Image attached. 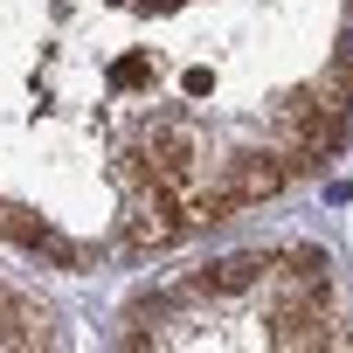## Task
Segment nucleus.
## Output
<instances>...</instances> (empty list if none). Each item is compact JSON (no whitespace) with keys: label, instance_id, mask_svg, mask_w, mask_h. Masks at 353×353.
Here are the masks:
<instances>
[{"label":"nucleus","instance_id":"nucleus-1","mask_svg":"<svg viewBox=\"0 0 353 353\" xmlns=\"http://www.w3.org/2000/svg\"><path fill=\"white\" fill-rule=\"evenodd\" d=\"M118 236H125V250H173L188 236V222H181V201H173V188H159V181H132V194H125V215H118Z\"/></svg>","mask_w":353,"mask_h":353},{"label":"nucleus","instance_id":"nucleus-2","mask_svg":"<svg viewBox=\"0 0 353 353\" xmlns=\"http://www.w3.org/2000/svg\"><path fill=\"white\" fill-rule=\"evenodd\" d=\"M188 173H194V132H188V125H152V139L125 159V181L188 188Z\"/></svg>","mask_w":353,"mask_h":353},{"label":"nucleus","instance_id":"nucleus-3","mask_svg":"<svg viewBox=\"0 0 353 353\" xmlns=\"http://www.w3.org/2000/svg\"><path fill=\"white\" fill-rule=\"evenodd\" d=\"M263 277H270V256H263V250H236V256L194 270V277H188V298H243V291H256Z\"/></svg>","mask_w":353,"mask_h":353},{"label":"nucleus","instance_id":"nucleus-4","mask_svg":"<svg viewBox=\"0 0 353 353\" xmlns=\"http://www.w3.org/2000/svg\"><path fill=\"white\" fill-rule=\"evenodd\" d=\"M284 181H291V173H284V159H270V152H229V159H222V188H229L236 208L270 201Z\"/></svg>","mask_w":353,"mask_h":353},{"label":"nucleus","instance_id":"nucleus-5","mask_svg":"<svg viewBox=\"0 0 353 353\" xmlns=\"http://www.w3.org/2000/svg\"><path fill=\"white\" fill-rule=\"evenodd\" d=\"M312 97H319V111L325 118H346L353 125V63L339 56V63H325L319 70V83H312Z\"/></svg>","mask_w":353,"mask_h":353},{"label":"nucleus","instance_id":"nucleus-6","mask_svg":"<svg viewBox=\"0 0 353 353\" xmlns=\"http://www.w3.org/2000/svg\"><path fill=\"white\" fill-rule=\"evenodd\" d=\"M173 194H181V222H188V229H215V222L236 208L222 181H215V188H173Z\"/></svg>","mask_w":353,"mask_h":353},{"label":"nucleus","instance_id":"nucleus-7","mask_svg":"<svg viewBox=\"0 0 353 353\" xmlns=\"http://www.w3.org/2000/svg\"><path fill=\"white\" fill-rule=\"evenodd\" d=\"M49 222L35 215V208H21V201H0V243H21V250H35V236H42Z\"/></svg>","mask_w":353,"mask_h":353},{"label":"nucleus","instance_id":"nucleus-8","mask_svg":"<svg viewBox=\"0 0 353 353\" xmlns=\"http://www.w3.org/2000/svg\"><path fill=\"white\" fill-rule=\"evenodd\" d=\"M111 83H118V90H132V83H145V63H118V70H111Z\"/></svg>","mask_w":353,"mask_h":353},{"label":"nucleus","instance_id":"nucleus-9","mask_svg":"<svg viewBox=\"0 0 353 353\" xmlns=\"http://www.w3.org/2000/svg\"><path fill=\"white\" fill-rule=\"evenodd\" d=\"M339 56H346V63H353V21H346V35H339Z\"/></svg>","mask_w":353,"mask_h":353}]
</instances>
